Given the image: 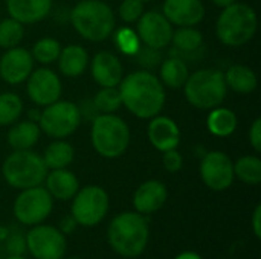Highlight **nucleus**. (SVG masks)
Segmentation results:
<instances>
[{
	"label": "nucleus",
	"instance_id": "36",
	"mask_svg": "<svg viewBox=\"0 0 261 259\" xmlns=\"http://www.w3.org/2000/svg\"><path fill=\"white\" fill-rule=\"evenodd\" d=\"M116 44L124 53L133 55L139 49V37L130 29H121L116 34Z\"/></svg>",
	"mask_w": 261,
	"mask_h": 259
},
{
	"label": "nucleus",
	"instance_id": "17",
	"mask_svg": "<svg viewBox=\"0 0 261 259\" xmlns=\"http://www.w3.org/2000/svg\"><path fill=\"white\" fill-rule=\"evenodd\" d=\"M148 139L151 145L165 153L168 150H176L180 142V130L177 124L167 116H154L147 128Z\"/></svg>",
	"mask_w": 261,
	"mask_h": 259
},
{
	"label": "nucleus",
	"instance_id": "24",
	"mask_svg": "<svg viewBox=\"0 0 261 259\" xmlns=\"http://www.w3.org/2000/svg\"><path fill=\"white\" fill-rule=\"evenodd\" d=\"M188 76H190V72H188L187 63L177 55L170 56L161 66V82L170 89L184 87Z\"/></svg>",
	"mask_w": 261,
	"mask_h": 259
},
{
	"label": "nucleus",
	"instance_id": "40",
	"mask_svg": "<svg viewBox=\"0 0 261 259\" xmlns=\"http://www.w3.org/2000/svg\"><path fill=\"white\" fill-rule=\"evenodd\" d=\"M8 252L11 255H21L24 252V241L21 237H12L8 243Z\"/></svg>",
	"mask_w": 261,
	"mask_h": 259
},
{
	"label": "nucleus",
	"instance_id": "45",
	"mask_svg": "<svg viewBox=\"0 0 261 259\" xmlns=\"http://www.w3.org/2000/svg\"><path fill=\"white\" fill-rule=\"evenodd\" d=\"M8 259H24V258H21L20 255H11Z\"/></svg>",
	"mask_w": 261,
	"mask_h": 259
},
{
	"label": "nucleus",
	"instance_id": "2",
	"mask_svg": "<svg viewBox=\"0 0 261 259\" xmlns=\"http://www.w3.org/2000/svg\"><path fill=\"white\" fill-rule=\"evenodd\" d=\"M109 243L116 253L125 258L139 256L148 243V224L139 212L118 215L109 227Z\"/></svg>",
	"mask_w": 261,
	"mask_h": 259
},
{
	"label": "nucleus",
	"instance_id": "27",
	"mask_svg": "<svg viewBox=\"0 0 261 259\" xmlns=\"http://www.w3.org/2000/svg\"><path fill=\"white\" fill-rule=\"evenodd\" d=\"M171 43L177 53H196L203 44V35L193 26H180L176 32H173Z\"/></svg>",
	"mask_w": 261,
	"mask_h": 259
},
{
	"label": "nucleus",
	"instance_id": "46",
	"mask_svg": "<svg viewBox=\"0 0 261 259\" xmlns=\"http://www.w3.org/2000/svg\"><path fill=\"white\" fill-rule=\"evenodd\" d=\"M141 2H153V0H141Z\"/></svg>",
	"mask_w": 261,
	"mask_h": 259
},
{
	"label": "nucleus",
	"instance_id": "10",
	"mask_svg": "<svg viewBox=\"0 0 261 259\" xmlns=\"http://www.w3.org/2000/svg\"><path fill=\"white\" fill-rule=\"evenodd\" d=\"M52 211V195L40 186L23 189L14 203V215L23 224H38Z\"/></svg>",
	"mask_w": 261,
	"mask_h": 259
},
{
	"label": "nucleus",
	"instance_id": "18",
	"mask_svg": "<svg viewBox=\"0 0 261 259\" xmlns=\"http://www.w3.org/2000/svg\"><path fill=\"white\" fill-rule=\"evenodd\" d=\"M124 69L112 52H99L92 60V76L101 87H116L122 81Z\"/></svg>",
	"mask_w": 261,
	"mask_h": 259
},
{
	"label": "nucleus",
	"instance_id": "30",
	"mask_svg": "<svg viewBox=\"0 0 261 259\" xmlns=\"http://www.w3.org/2000/svg\"><path fill=\"white\" fill-rule=\"evenodd\" d=\"M23 111V102L15 93L0 95V125L14 124Z\"/></svg>",
	"mask_w": 261,
	"mask_h": 259
},
{
	"label": "nucleus",
	"instance_id": "1",
	"mask_svg": "<svg viewBox=\"0 0 261 259\" xmlns=\"http://www.w3.org/2000/svg\"><path fill=\"white\" fill-rule=\"evenodd\" d=\"M122 104L130 113L141 119L158 116L165 104L164 84L158 76L147 70H139L127 75L119 82Z\"/></svg>",
	"mask_w": 261,
	"mask_h": 259
},
{
	"label": "nucleus",
	"instance_id": "7",
	"mask_svg": "<svg viewBox=\"0 0 261 259\" xmlns=\"http://www.w3.org/2000/svg\"><path fill=\"white\" fill-rule=\"evenodd\" d=\"M2 171L5 180L17 189L40 186L47 176L43 157L29 150H18L8 156Z\"/></svg>",
	"mask_w": 261,
	"mask_h": 259
},
{
	"label": "nucleus",
	"instance_id": "37",
	"mask_svg": "<svg viewBox=\"0 0 261 259\" xmlns=\"http://www.w3.org/2000/svg\"><path fill=\"white\" fill-rule=\"evenodd\" d=\"M162 162H164V166L167 171L170 172H177L180 171L182 165H184V159L180 156V153L177 150H168L164 153V157H162Z\"/></svg>",
	"mask_w": 261,
	"mask_h": 259
},
{
	"label": "nucleus",
	"instance_id": "14",
	"mask_svg": "<svg viewBox=\"0 0 261 259\" xmlns=\"http://www.w3.org/2000/svg\"><path fill=\"white\" fill-rule=\"evenodd\" d=\"M28 95L37 105H50L61 96V81L50 69H38L28 76Z\"/></svg>",
	"mask_w": 261,
	"mask_h": 259
},
{
	"label": "nucleus",
	"instance_id": "43",
	"mask_svg": "<svg viewBox=\"0 0 261 259\" xmlns=\"http://www.w3.org/2000/svg\"><path fill=\"white\" fill-rule=\"evenodd\" d=\"M176 259H202L197 253H193V252H185V253H180Z\"/></svg>",
	"mask_w": 261,
	"mask_h": 259
},
{
	"label": "nucleus",
	"instance_id": "4",
	"mask_svg": "<svg viewBox=\"0 0 261 259\" xmlns=\"http://www.w3.org/2000/svg\"><path fill=\"white\" fill-rule=\"evenodd\" d=\"M257 14L254 8L245 3H232L223 8L217 20V37L226 46H243L252 40L257 32Z\"/></svg>",
	"mask_w": 261,
	"mask_h": 259
},
{
	"label": "nucleus",
	"instance_id": "3",
	"mask_svg": "<svg viewBox=\"0 0 261 259\" xmlns=\"http://www.w3.org/2000/svg\"><path fill=\"white\" fill-rule=\"evenodd\" d=\"M75 31L86 40L98 43L109 38L115 31V14L101 0H83L70 12Z\"/></svg>",
	"mask_w": 261,
	"mask_h": 259
},
{
	"label": "nucleus",
	"instance_id": "19",
	"mask_svg": "<svg viewBox=\"0 0 261 259\" xmlns=\"http://www.w3.org/2000/svg\"><path fill=\"white\" fill-rule=\"evenodd\" d=\"M167 195V186L162 182L148 180L136 189L133 205L139 214H153L165 205Z\"/></svg>",
	"mask_w": 261,
	"mask_h": 259
},
{
	"label": "nucleus",
	"instance_id": "20",
	"mask_svg": "<svg viewBox=\"0 0 261 259\" xmlns=\"http://www.w3.org/2000/svg\"><path fill=\"white\" fill-rule=\"evenodd\" d=\"M6 8L11 18L21 24H31L47 17L52 0H6Z\"/></svg>",
	"mask_w": 261,
	"mask_h": 259
},
{
	"label": "nucleus",
	"instance_id": "33",
	"mask_svg": "<svg viewBox=\"0 0 261 259\" xmlns=\"http://www.w3.org/2000/svg\"><path fill=\"white\" fill-rule=\"evenodd\" d=\"M61 52V46L54 38H41L38 40L32 47V58L37 60L41 64H50L55 60H58V55Z\"/></svg>",
	"mask_w": 261,
	"mask_h": 259
},
{
	"label": "nucleus",
	"instance_id": "31",
	"mask_svg": "<svg viewBox=\"0 0 261 259\" xmlns=\"http://www.w3.org/2000/svg\"><path fill=\"white\" fill-rule=\"evenodd\" d=\"M93 104L101 114L113 113L122 105L119 89L116 87H102L93 98Z\"/></svg>",
	"mask_w": 261,
	"mask_h": 259
},
{
	"label": "nucleus",
	"instance_id": "21",
	"mask_svg": "<svg viewBox=\"0 0 261 259\" xmlns=\"http://www.w3.org/2000/svg\"><path fill=\"white\" fill-rule=\"evenodd\" d=\"M47 192L58 200H70L78 192L80 183L73 172L67 169H52L46 176Z\"/></svg>",
	"mask_w": 261,
	"mask_h": 259
},
{
	"label": "nucleus",
	"instance_id": "25",
	"mask_svg": "<svg viewBox=\"0 0 261 259\" xmlns=\"http://www.w3.org/2000/svg\"><path fill=\"white\" fill-rule=\"evenodd\" d=\"M38 137H40V127L32 121L20 122L14 125L8 133V142L11 148H14V151L32 148L37 143Z\"/></svg>",
	"mask_w": 261,
	"mask_h": 259
},
{
	"label": "nucleus",
	"instance_id": "41",
	"mask_svg": "<svg viewBox=\"0 0 261 259\" xmlns=\"http://www.w3.org/2000/svg\"><path fill=\"white\" fill-rule=\"evenodd\" d=\"M260 217H261V206L255 208L254 217H252V226H254V234L257 238L261 237V226H260Z\"/></svg>",
	"mask_w": 261,
	"mask_h": 259
},
{
	"label": "nucleus",
	"instance_id": "35",
	"mask_svg": "<svg viewBox=\"0 0 261 259\" xmlns=\"http://www.w3.org/2000/svg\"><path fill=\"white\" fill-rule=\"evenodd\" d=\"M144 14V2L141 0H122L119 6V15L125 23H135Z\"/></svg>",
	"mask_w": 261,
	"mask_h": 259
},
{
	"label": "nucleus",
	"instance_id": "26",
	"mask_svg": "<svg viewBox=\"0 0 261 259\" xmlns=\"http://www.w3.org/2000/svg\"><path fill=\"white\" fill-rule=\"evenodd\" d=\"M206 127L217 137H228L237 130V116L229 108H213L208 114Z\"/></svg>",
	"mask_w": 261,
	"mask_h": 259
},
{
	"label": "nucleus",
	"instance_id": "28",
	"mask_svg": "<svg viewBox=\"0 0 261 259\" xmlns=\"http://www.w3.org/2000/svg\"><path fill=\"white\" fill-rule=\"evenodd\" d=\"M73 157H75L73 147L64 140H57L46 148L43 160L47 169H63L72 163Z\"/></svg>",
	"mask_w": 261,
	"mask_h": 259
},
{
	"label": "nucleus",
	"instance_id": "12",
	"mask_svg": "<svg viewBox=\"0 0 261 259\" xmlns=\"http://www.w3.org/2000/svg\"><path fill=\"white\" fill-rule=\"evenodd\" d=\"M26 244L35 259H61L66 252L63 234L50 226H37L28 237Z\"/></svg>",
	"mask_w": 261,
	"mask_h": 259
},
{
	"label": "nucleus",
	"instance_id": "6",
	"mask_svg": "<svg viewBox=\"0 0 261 259\" xmlns=\"http://www.w3.org/2000/svg\"><path fill=\"white\" fill-rule=\"evenodd\" d=\"M92 145L106 159H115L125 153L130 143L128 125L113 113L99 114L92 121Z\"/></svg>",
	"mask_w": 261,
	"mask_h": 259
},
{
	"label": "nucleus",
	"instance_id": "16",
	"mask_svg": "<svg viewBox=\"0 0 261 259\" xmlns=\"http://www.w3.org/2000/svg\"><path fill=\"white\" fill-rule=\"evenodd\" d=\"M164 15L176 26H196L205 17V6L200 0H165Z\"/></svg>",
	"mask_w": 261,
	"mask_h": 259
},
{
	"label": "nucleus",
	"instance_id": "5",
	"mask_svg": "<svg viewBox=\"0 0 261 259\" xmlns=\"http://www.w3.org/2000/svg\"><path fill=\"white\" fill-rule=\"evenodd\" d=\"M185 98L191 105L200 110L219 107L228 93L225 75L216 69H202L188 76L184 84Z\"/></svg>",
	"mask_w": 261,
	"mask_h": 259
},
{
	"label": "nucleus",
	"instance_id": "23",
	"mask_svg": "<svg viewBox=\"0 0 261 259\" xmlns=\"http://www.w3.org/2000/svg\"><path fill=\"white\" fill-rule=\"evenodd\" d=\"M225 75V82L229 89H232L237 93H252L257 85H258V79L257 75L252 69H249L248 66L243 64H236L231 66L228 69Z\"/></svg>",
	"mask_w": 261,
	"mask_h": 259
},
{
	"label": "nucleus",
	"instance_id": "22",
	"mask_svg": "<svg viewBox=\"0 0 261 259\" xmlns=\"http://www.w3.org/2000/svg\"><path fill=\"white\" fill-rule=\"evenodd\" d=\"M58 66L61 73L67 78H76L83 75L89 66L87 50L78 44L66 46L64 49H61L58 55Z\"/></svg>",
	"mask_w": 261,
	"mask_h": 259
},
{
	"label": "nucleus",
	"instance_id": "15",
	"mask_svg": "<svg viewBox=\"0 0 261 259\" xmlns=\"http://www.w3.org/2000/svg\"><path fill=\"white\" fill-rule=\"evenodd\" d=\"M34 58L23 47H11L0 58V78L8 84H20L31 75Z\"/></svg>",
	"mask_w": 261,
	"mask_h": 259
},
{
	"label": "nucleus",
	"instance_id": "13",
	"mask_svg": "<svg viewBox=\"0 0 261 259\" xmlns=\"http://www.w3.org/2000/svg\"><path fill=\"white\" fill-rule=\"evenodd\" d=\"M173 24L158 11L145 12L138 20V37L142 43L153 49H162L171 43Z\"/></svg>",
	"mask_w": 261,
	"mask_h": 259
},
{
	"label": "nucleus",
	"instance_id": "39",
	"mask_svg": "<svg viewBox=\"0 0 261 259\" xmlns=\"http://www.w3.org/2000/svg\"><path fill=\"white\" fill-rule=\"evenodd\" d=\"M78 110H80V114H81V118L84 116L87 121L89 119H96L101 113L98 111V108L95 107V104H93V99L92 101H84L80 107H78Z\"/></svg>",
	"mask_w": 261,
	"mask_h": 259
},
{
	"label": "nucleus",
	"instance_id": "34",
	"mask_svg": "<svg viewBox=\"0 0 261 259\" xmlns=\"http://www.w3.org/2000/svg\"><path fill=\"white\" fill-rule=\"evenodd\" d=\"M135 60L138 64H141L142 67L145 69H154L159 66L161 63V53H159V49H153V47H148V46H144L133 53Z\"/></svg>",
	"mask_w": 261,
	"mask_h": 259
},
{
	"label": "nucleus",
	"instance_id": "8",
	"mask_svg": "<svg viewBox=\"0 0 261 259\" xmlns=\"http://www.w3.org/2000/svg\"><path fill=\"white\" fill-rule=\"evenodd\" d=\"M41 130L54 137V139H64L75 133L80 127L81 114L78 105L69 101H55L40 113L38 118Z\"/></svg>",
	"mask_w": 261,
	"mask_h": 259
},
{
	"label": "nucleus",
	"instance_id": "42",
	"mask_svg": "<svg viewBox=\"0 0 261 259\" xmlns=\"http://www.w3.org/2000/svg\"><path fill=\"white\" fill-rule=\"evenodd\" d=\"M75 226H76V221H75V218H73V217H67L66 220H63V221H61V231H63V232H66V234L72 232Z\"/></svg>",
	"mask_w": 261,
	"mask_h": 259
},
{
	"label": "nucleus",
	"instance_id": "32",
	"mask_svg": "<svg viewBox=\"0 0 261 259\" xmlns=\"http://www.w3.org/2000/svg\"><path fill=\"white\" fill-rule=\"evenodd\" d=\"M23 24L14 18H6L0 21V47L11 49L15 47L23 40Z\"/></svg>",
	"mask_w": 261,
	"mask_h": 259
},
{
	"label": "nucleus",
	"instance_id": "47",
	"mask_svg": "<svg viewBox=\"0 0 261 259\" xmlns=\"http://www.w3.org/2000/svg\"><path fill=\"white\" fill-rule=\"evenodd\" d=\"M69 259H78V258H69Z\"/></svg>",
	"mask_w": 261,
	"mask_h": 259
},
{
	"label": "nucleus",
	"instance_id": "11",
	"mask_svg": "<svg viewBox=\"0 0 261 259\" xmlns=\"http://www.w3.org/2000/svg\"><path fill=\"white\" fill-rule=\"evenodd\" d=\"M200 177L213 191H225L234 182V163L222 151L208 153L200 163Z\"/></svg>",
	"mask_w": 261,
	"mask_h": 259
},
{
	"label": "nucleus",
	"instance_id": "9",
	"mask_svg": "<svg viewBox=\"0 0 261 259\" xmlns=\"http://www.w3.org/2000/svg\"><path fill=\"white\" fill-rule=\"evenodd\" d=\"M109 211V195L99 186H87L75 194L72 217L78 224L95 226Z\"/></svg>",
	"mask_w": 261,
	"mask_h": 259
},
{
	"label": "nucleus",
	"instance_id": "44",
	"mask_svg": "<svg viewBox=\"0 0 261 259\" xmlns=\"http://www.w3.org/2000/svg\"><path fill=\"white\" fill-rule=\"evenodd\" d=\"M213 2H214V5H217L220 8H226V6L236 3V0H213Z\"/></svg>",
	"mask_w": 261,
	"mask_h": 259
},
{
	"label": "nucleus",
	"instance_id": "29",
	"mask_svg": "<svg viewBox=\"0 0 261 259\" xmlns=\"http://www.w3.org/2000/svg\"><path fill=\"white\" fill-rule=\"evenodd\" d=\"M234 176L243 183L258 185L261 182V160L257 156H245L234 163Z\"/></svg>",
	"mask_w": 261,
	"mask_h": 259
},
{
	"label": "nucleus",
	"instance_id": "38",
	"mask_svg": "<svg viewBox=\"0 0 261 259\" xmlns=\"http://www.w3.org/2000/svg\"><path fill=\"white\" fill-rule=\"evenodd\" d=\"M249 142L252 145V148L260 153L261 151V119H255L252 127L249 128Z\"/></svg>",
	"mask_w": 261,
	"mask_h": 259
}]
</instances>
